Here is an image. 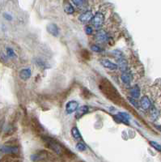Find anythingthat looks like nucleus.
I'll use <instances>...</instances> for the list:
<instances>
[{"instance_id":"nucleus-1","label":"nucleus","mask_w":161,"mask_h":162,"mask_svg":"<svg viewBox=\"0 0 161 162\" xmlns=\"http://www.w3.org/2000/svg\"><path fill=\"white\" fill-rule=\"evenodd\" d=\"M100 89L109 100H110L114 104L117 105H122L123 99L121 96L118 91L114 87L112 83L107 79H103L100 82Z\"/></svg>"},{"instance_id":"nucleus-2","label":"nucleus","mask_w":161,"mask_h":162,"mask_svg":"<svg viewBox=\"0 0 161 162\" xmlns=\"http://www.w3.org/2000/svg\"><path fill=\"white\" fill-rule=\"evenodd\" d=\"M44 141L45 143V145L47 146L49 149H51L53 152L59 155L62 157H66L68 158H74L75 155L74 153H72L70 152L68 149H66L64 146H62L60 143H58L57 141L51 138H45Z\"/></svg>"},{"instance_id":"nucleus-3","label":"nucleus","mask_w":161,"mask_h":162,"mask_svg":"<svg viewBox=\"0 0 161 162\" xmlns=\"http://www.w3.org/2000/svg\"><path fill=\"white\" fill-rule=\"evenodd\" d=\"M31 159L35 162L54 161L56 160V157L47 150H41L33 154L31 157Z\"/></svg>"},{"instance_id":"nucleus-4","label":"nucleus","mask_w":161,"mask_h":162,"mask_svg":"<svg viewBox=\"0 0 161 162\" xmlns=\"http://www.w3.org/2000/svg\"><path fill=\"white\" fill-rule=\"evenodd\" d=\"M104 15L100 12H97L96 14L93 16V18L92 19V23L93 24V26L96 28V29H99L100 28L103 24H104Z\"/></svg>"},{"instance_id":"nucleus-5","label":"nucleus","mask_w":161,"mask_h":162,"mask_svg":"<svg viewBox=\"0 0 161 162\" xmlns=\"http://www.w3.org/2000/svg\"><path fill=\"white\" fill-rule=\"evenodd\" d=\"M78 109H79V103L75 100H71L66 105V112L68 114H72V113L77 111Z\"/></svg>"},{"instance_id":"nucleus-6","label":"nucleus","mask_w":161,"mask_h":162,"mask_svg":"<svg viewBox=\"0 0 161 162\" xmlns=\"http://www.w3.org/2000/svg\"><path fill=\"white\" fill-rule=\"evenodd\" d=\"M100 63L103 67L107 68V69H109L111 71H115L118 67V66L116 63H114L109 59H102V60H100Z\"/></svg>"},{"instance_id":"nucleus-7","label":"nucleus","mask_w":161,"mask_h":162,"mask_svg":"<svg viewBox=\"0 0 161 162\" xmlns=\"http://www.w3.org/2000/svg\"><path fill=\"white\" fill-rule=\"evenodd\" d=\"M140 105H141V107L143 110H150L151 107H152V102H151V100L147 97V96H142V99H141Z\"/></svg>"},{"instance_id":"nucleus-8","label":"nucleus","mask_w":161,"mask_h":162,"mask_svg":"<svg viewBox=\"0 0 161 162\" xmlns=\"http://www.w3.org/2000/svg\"><path fill=\"white\" fill-rule=\"evenodd\" d=\"M117 61H118V67H120V69L122 70V72H128V64H127L126 60L123 57L118 58H117Z\"/></svg>"},{"instance_id":"nucleus-9","label":"nucleus","mask_w":161,"mask_h":162,"mask_svg":"<svg viewBox=\"0 0 161 162\" xmlns=\"http://www.w3.org/2000/svg\"><path fill=\"white\" fill-rule=\"evenodd\" d=\"M93 18V15H92V11H85L84 13H83L82 15H80V16H79V20H80L81 22H83V23H87V22H88V21H90L92 20Z\"/></svg>"},{"instance_id":"nucleus-10","label":"nucleus","mask_w":161,"mask_h":162,"mask_svg":"<svg viewBox=\"0 0 161 162\" xmlns=\"http://www.w3.org/2000/svg\"><path fill=\"white\" fill-rule=\"evenodd\" d=\"M46 29H47L48 33H50L51 35H53V37H57V35L59 33L58 28H57V26L55 24H48Z\"/></svg>"},{"instance_id":"nucleus-11","label":"nucleus","mask_w":161,"mask_h":162,"mask_svg":"<svg viewBox=\"0 0 161 162\" xmlns=\"http://www.w3.org/2000/svg\"><path fill=\"white\" fill-rule=\"evenodd\" d=\"M88 110H89V108L87 105L79 108L75 113V118H80L81 117H83L84 115H85L88 112Z\"/></svg>"},{"instance_id":"nucleus-12","label":"nucleus","mask_w":161,"mask_h":162,"mask_svg":"<svg viewBox=\"0 0 161 162\" xmlns=\"http://www.w3.org/2000/svg\"><path fill=\"white\" fill-rule=\"evenodd\" d=\"M96 38L97 41H99L100 42H104L108 39L107 33L104 30H100V31L97 32V33L96 35Z\"/></svg>"},{"instance_id":"nucleus-13","label":"nucleus","mask_w":161,"mask_h":162,"mask_svg":"<svg viewBox=\"0 0 161 162\" xmlns=\"http://www.w3.org/2000/svg\"><path fill=\"white\" fill-rule=\"evenodd\" d=\"M30 76H31V70L29 68L23 69V70H21V72H19V77L23 80H29Z\"/></svg>"},{"instance_id":"nucleus-14","label":"nucleus","mask_w":161,"mask_h":162,"mask_svg":"<svg viewBox=\"0 0 161 162\" xmlns=\"http://www.w3.org/2000/svg\"><path fill=\"white\" fill-rule=\"evenodd\" d=\"M121 78L125 84H130L131 82V80H132V76H131L130 73H129L128 72H122Z\"/></svg>"},{"instance_id":"nucleus-15","label":"nucleus","mask_w":161,"mask_h":162,"mask_svg":"<svg viewBox=\"0 0 161 162\" xmlns=\"http://www.w3.org/2000/svg\"><path fill=\"white\" fill-rule=\"evenodd\" d=\"M159 115H160V112L159 110H157L156 108L155 107H151L150 109V116H151V118L152 120H156L159 118Z\"/></svg>"},{"instance_id":"nucleus-16","label":"nucleus","mask_w":161,"mask_h":162,"mask_svg":"<svg viewBox=\"0 0 161 162\" xmlns=\"http://www.w3.org/2000/svg\"><path fill=\"white\" fill-rule=\"evenodd\" d=\"M130 95L132 96L134 98H138L140 96V89L138 86L133 87L132 89L130 90Z\"/></svg>"},{"instance_id":"nucleus-17","label":"nucleus","mask_w":161,"mask_h":162,"mask_svg":"<svg viewBox=\"0 0 161 162\" xmlns=\"http://www.w3.org/2000/svg\"><path fill=\"white\" fill-rule=\"evenodd\" d=\"M71 134H72V136L75 139H82V136L77 127H73L71 129Z\"/></svg>"},{"instance_id":"nucleus-18","label":"nucleus","mask_w":161,"mask_h":162,"mask_svg":"<svg viewBox=\"0 0 161 162\" xmlns=\"http://www.w3.org/2000/svg\"><path fill=\"white\" fill-rule=\"evenodd\" d=\"M64 10H65V11H66L67 14H73L74 13V7L71 6L70 3H66L65 6H64Z\"/></svg>"},{"instance_id":"nucleus-19","label":"nucleus","mask_w":161,"mask_h":162,"mask_svg":"<svg viewBox=\"0 0 161 162\" xmlns=\"http://www.w3.org/2000/svg\"><path fill=\"white\" fill-rule=\"evenodd\" d=\"M13 158H14V155H12V154L6 155L2 158L1 162H13Z\"/></svg>"},{"instance_id":"nucleus-20","label":"nucleus","mask_w":161,"mask_h":162,"mask_svg":"<svg viewBox=\"0 0 161 162\" xmlns=\"http://www.w3.org/2000/svg\"><path fill=\"white\" fill-rule=\"evenodd\" d=\"M150 144H151V146H152V147L155 148L156 150H157L158 152H161L160 144H159V143H156V142H154V141H151V142H150Z\"/></svg>"},{"instance_id":"nucleus-21","label":"nucleus","mask_w":161,"mask_h":162,"mask_svg":"<svg viewBox=\"0 0 161 162\" xmlns=\"http://www.w3.org/2000/svg\"><path fill=\"white\" fill-rule=\"evenodd\" d=\"M74 4L76 5L77 7H80L85 3V0H72Z\"/></svg>"},{"instance_id":"nucleus-22","label":"nucleus","mask_w":161,"mask_h":162,"mask_svg":"<svg viewBox=\"0 0 161 162\" xmlns=\"http://www.w3.org/2000/svg\"><path fill=\"white\" fill-rule=\"evenodd\" d=\"M7 56H9L10 58H14L15 56L14 51L11 49H10V48L7 49Z\"/></svg>"},{"instance_id":"nucleus-23","label":"nucleus","mask_w":161,"mask_h":162,"mask_svg":"<svg viewBox=\"0 0 161 162\" xmlns=\"http://www.w3.org/2000/svg\"><path fill=\"white\" fill-rule=\"evenodd\" d=\"M92 50H93V51H95V52H101V48L98 46H96V45H93V46H92Z\"/></svg>"},{"instance_id":"nucleus-24","label":"nucleus","mask_w":161,"mask_h":162,"mask_svg":"<svg viewBox=\"0 0 161 162\" xmlns=\"http://www.w3.org/2000/svg\"><path fill=\"white\" fill-rule=\"evenodd\" d=\"M129 100L130 101V103H131L134 107L138 108V103L137 102V100H135V98H129Z\"/></svg>"},{"instance_id":"nucleus-25","label":"nucleus","mask_w":161,"mask_h":162,"mask_svg":"<svg viewBox=\"0 0 161 162\" xmlns=\"http://www.w3.org/2000/svg\"><path fill=\"white\" fill-rule=\"evenodd\" d=\"M77 148H78L79 150H80V151H84V150H85L86 149L85 146H84L83 143H78V144H77Z\"/></svg>"},{"instance_id":"nucleus-26","label":"nucleus","mask_w":161,"mask_h":162,"mask_svg":"<svg viewBox=\"0 0 161 162\" xmlns=\"http://www.w3.org/2000/svg\"><path fill=\"white\" fill-rule=\"evenodd\" d=\"M85 31H86V33L88 34V35H90V34L92 33V29L91 28L90 26H88V27H86Z\"/></svg>"},{"instance_id":"nucleus-27","label":"nucleus","mask_w":161,"mask_h":162,"mask_svg":"<svg viewBox=\"0 0 161 162\" xmlns=\"http://www.w3.org/2000/svg\"><path fill=\"white\" fill-rule=\"evenodd\" d=\"M14 162H22V161H19V160H17V161H15Z\"/></svg>"},{"instance_id":"nucleus-28","label":"nucleus","mask_w":161,"mask_h":162,"mask_svg":"<svg viewBox=\"0 0 161 162\" xmlns=\"http://www.w3.org/2000/svg\"><path fill=\"white\" fill-rule=\"evenodd\" d=\"M79 162H84V161H79Z\"/></svg>"}]
</instances>
